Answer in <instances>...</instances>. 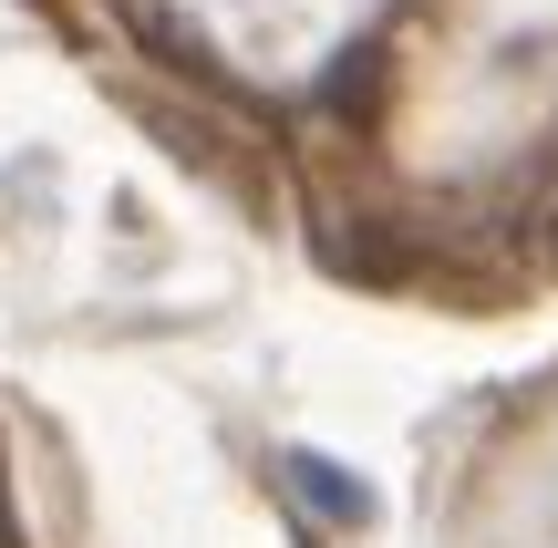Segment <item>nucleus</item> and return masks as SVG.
<instances>
[{
	"label": "nucleus",
	"mask_w": 558,
	"mask_h": 548,
	"mask_svg": "<svg viewBox=\"0 0 558 548\" xmlns=\"http://www.w3.org/2000/svg\"><path fill=\"white\" fill-rule=\"evenodd\" d=\"M290 476L311 487V508H331V517H362V508H373V497H362L341 466H320V455H290Z\"/></svg>",
	"instance_id": "nucleus-1"
},
{
	"label": "nucleus",
	"mask_w": 558,
	"mask_h": 548,
	"mask_svg": "<svg viewBox=\"0 0 558 548\" xmlns=\"http://www.w3.org/2000/svg\"><path fill=\"white\" fill-rule=\"evenodd\" d=\"M0 548H21V517H11V466H0Z\"/></svg>",
	"instance_id": "nucleus-2"
},
{
	"label": "nucleus",
	"mask_w": 558,
	"mask_h": 548,
	"mask_svg": "<svg viewBox=\"0 0 558 548\" xmlns=\"http://www.w3.org/2000/svg\"><path fill=\"white\" fill-rule=\"evenodd\" d=\"M548 269H558V218H548Z\"/></svg>",
	"instance_id": "nucleus-3"
}]
</instances>
